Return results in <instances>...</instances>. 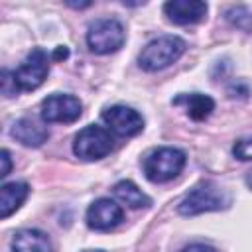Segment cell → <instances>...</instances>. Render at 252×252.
<instances>
[{"label":"cell","instance_id":"obj_1","mask_svg":"<svg viewBox=\"0 0 252 252\" xmlns=\"http://www.w3.org/2000/svg\"><path fill=\"white\" fill-rule=\"evenodd\" d=\"M230 205V195L226 189L215 181H203L195 185L177 205V213L183 217H195L209 211H222Z\"/></svg>","mask_w":252,"mask_h":252},{"label":"cell","instance_id":"obj_2","mask_svg":"<svg viewBox=\"0 0 252 252\" xmlns=\"http://www.w3.org/2000/svg\"><path fill=\"white\" fill-rule=\"evenodd\" d=\"M187 43L177 35H159L146 43V47L138 55V65L144 71H161L175 63L185 53Z\"/></svg>","mask_w":252,"mask_h":252},{"label":"cell","instance_id":"obj_3","mask_svg":"<svg viewBox=\"0 0 252 252\" xmlns=\"http://www.w3.org/2000/svg\"><path fill=\"white\" fill-rule=\"evenodd\" d=\"M185 161H187L185 152L165 146V148L152 150L144 158L142 169L152 183H165L181 173V169L185 167Z\"/></svg>","mask_w":252,"mask_h":252},{"label":"cell","instance_id":"obj_4","mask_svg":"<svg viewBox=\"0 0 252 252\" xmlns=\"http://www.w3.org/2000/svg\"><path fill=\"white\" fill-rule=\"evenodd\" d=\"M124 39H126L124 26L114 18L94 20L87 30V45L93 53L98 55L118 51L124 45Z\"/></svg>","mask_w":252,"mask_h":252},{"label":"cell","instance_id":"obj_5","mask_svg":"<svg viewBox=\"0 0 252 252\" xmlns=\"http://www.w3.org/2000/svg\"><path fill=\"white\" fill-rule=\"evenodd\" d=\"M114 148V138L110 130L98 126V124H89L73 140V152L77 158L85 161H94L104 156H108Z\"/></svg>","mask_w":252,"mask_h":252},{"label":"cell","instance_id":"obj_6","mask_svg":"<svg viewBox=\"0 0 252 252\" xmlns=\"http://www.w3.org/2000/svg\"><path fill=\"white\" fill-rule=\"evenodd\" d=\"M16 85L20 91H35L37 87L43 85V81L47 79L49 73V55L45 49L35 47L28 53V57L24 59V63L12 71Z\"/></svg>","mask_w":252,"mask_h":252},{"label":"cell","instance_id":"obj_7","mask_svg":"<svg viewBox=\"0 0 252 252\" xmlns=\"http://www.w3.org/2000/svg\"><path fill=\"white\" fill-rule=\"evenodd\" d=\"M83 112V104L77 96L73 94H63V93H55L49 94L41 100V120L43 122H75Z\"/></svg>","mask_w":252,"mask_h":252},{"label":"cell","instance_id":"obj_8","mask_svg":"<svg viewBox=\"0 0 252 252\" xmlns=\"http://www.w3.org/2000/svg\"><path fill=\"white\" fill-rule=\"evenodd\" d=\"M102 120L116 136H136L144 128V118L138 110L126 104H114L102 110Z\"/></svg>","mask_w":252,"mask_h":252},{"label":"cell","instance_id":"obj_9","mask_svg":"<svg viewBox=\"0 0 252 252\" xmlns=\"http://www.w3.org/2000/svg\"><path fill=\"white\" fill-rule=\"evenodd\" d=\"M122 219H124L122 207L116 201L106 199V197L96 199L87 209V224L93 230H100V232L112 230L122 222Z\"/></svg>","mask_w":252,"mask_h":252},{"label":"cell","instance_id":"obj_10","mask_svg":"<svg viewBox=\"0 0 252 252\" xmlns=\"http://www.w3.org/2000/svg\"><path fill=\"white\" fill-rule=\"evenodd\" d=\"M163 14L177 26L199 24L207 16V4L201 0H169L163 4Z\"/></svg>","mask_w":252,"mask_h":252},{"label":"cell","instance_id":"obj_11","mask_svg":"<svg viewBox=\"0 0 252 252\" xmlns=\"http://www.w3.org/2000/svg\"><path fill=\"white\" fill-rule=\"evenodd\" d=\"M10 134L20 144L30 146V148H37L43 142H47V138H49L47 126H43L35 118H20V120H16L12 124V128H10Z\"/></svg>","mask_w":252,"mask_h":252},{"label":"cell","instance_id":"obj_12","mask_svg":"<svg viewBox=\"0 0 252 252\" xmlns=\"http://www.w3.org/2000/svg\"><path fill=\"white\" fill-rule=\"evenodd\" d=\"M30 195V185L24 181H10L0 187V219L16 213Z\"/></svg>","mask_w":252,"mask_h":252},{"label":"cell","instance_id":"obj_13","mask_svg":"<svg viewBox=\"0 0 252 252\" xmlns=\"http://www.w3.org/2000/svg\"><path fill=\"white\" fill-rule=\"evenodd\" d=\"M14 252H51V240L43 230L22 228L12 236Z\"/></svg>","mask_w":252,"mask_h":252},{"label":"cell","instance_id":"obj_14","mask_svg":"<svg viewBox=\"0 0 252 252\" xmlns=\"http://www.w3.org/2000/svg\"><path fill=\"white\" fill-rule=\"evenodd\" d=\"M173 104H183L187 116L195 122H201V120L209 118L211 112L215 110V100L209 94H203V93L179 94V96L173 98Z\"/></svg>","mask_w":252,"mask_h":252},{"label":"cell","instance_id":"obj_15","mask_svg":"<svg viewBox=\"0 0 252 252\" xmlns=\"http://www.w3.org/2000/svg\"><path fill=\"white\" fill-rule=\"evenodd\" d=\"M114 197L118 201H122L124 205H128L130 209H142V207H150L152 199L130 179H122L114 185Z\"/></svg>","mask_w":252,"mask_h":252},{"label":"cell","instance_id":"obj_16","mask_svg":"<svg viewBox=\"0 0 252 252\" xmlns=\"http://www.w3.org/2000/svg\"><path fill=\"white\" fill-rule=\"evenodd\" d=\"M226 20L242 32H252V14L244 6H232L226 10Z\"/></svg>","mask_w":252,"mask_h":252},{"label":"cell","instance_id":"obj_17","mask_svg":"<svg viewBox=\"0 0 252 252\" xmlns=\"http://www.w3.org/2000/svg\"><path fill=\"white\" fill-rule=\"evenodd\" d=\"M232 156L240 161L252 159V138H240L232 146Z\"/></svg>","mask_w":252,"mask_h":252},{"label":"cell","instance_id":"obj_18","mask_svg":"<svg viewBox=\"0 0 252 252\" xmlns=\"http://www.w3.org/2000/svg\"><path fill=\"white\" fill-rule=\"evenodd\" d=\"M0 83H2V94H4V96H14L16 93H20L12 71L2 69V73H0Z\"/></svg>","mask_w":252,"mask_h":252},{"label":"cell","instance_id":"obj_19","mask_svg":"<svg viewBox=\"0 0 252 252\" xmlns=\"http://www.w3.org/2000/svg\"><path fill=\"white\" fill-rule=\"evenodd\" d=\"M0 161H2V169H0V177H6L10 173V167H12V159H10V152L4 148L0 152Z\"/></svg>","mask_w":252,"mask_h":252},{"label":"cell","instance_id":"obj_20","mask_svg":"<svg viewBox=\"0 0 252 252\" xmlns=\"http://www.w3.org/2000/svg\"><path fill=\"white\" fill-rule=\"evenodd\" d=\"M181 252H217L213 246L209 244H203V242H193V244H187Z\"/></svg>","mask_w":252,"mask_h":252},{"label":"cell","instance_id":"obj_21","mask_svg":"<svg viewBox=\"0 0 252 252\" xmlns=\"http://www.w3.org/2000/svg\"><path fill=\"white\" fill-rule=\"evenodd\" d=\"M67 57H69V49L65 45H57L55 51L51 53V59L53 61H61V59H67Z\"/></svg>","mask_w":252,"mask_h":252},{"label":"cell","instance_id":"obj_22","mask_svg":"<svg viewBox=\"0 0 252 252\" xmlns=\"http://www.w3.org/2000/svg\"><path fill=\"white\" fill-rule=\"evenodd\" d=\"M69 6H73V8H87V6H91V2H67Z\"/></svg>","mask_w":252,"mask_h":252},{"label":"cell","instance_id":"obj_23","mask_svg":"<svg viewBox=\"0 0 252 252\" xmlns=\"http://www.w3.org/2000/svg\"><path fill=\"white\" fill-rule=\"evenodd\" d=\"M246 185L252 189V169H250V171H248V175H246Z\"/></svg>","mask_w":252,"mask_h":252},{"label":"cell","instance_id":"obj_24","mask_svg":"<svg viewBox=\"0 0 252 252\" xmlns=\"http://www.w3.org/2000/svg\"><path fill=\"white\" fill-rule=\"evenodd\" d=\"M85 252H104V250H85Z\"/></svg>","mask_w":252,"mask_h":252}]
</instances>
